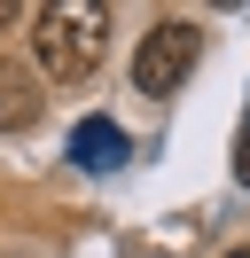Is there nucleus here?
Returning a JSON list of instances; mask_svg holds the SVG:
<instances>
[{"label": "nucleus", "instance_id": "obj_6", "mask_svg": "<svg viewBox=\"0 0 250 258\" xmlns=\"http://www.w3.org/2000/svg\"><path fill=\"white\" fill-rule=\"evenodd\" d=\"M8 24H16V0H0V32H8Z\"/></svg>", "mask_w": 250, "mask_h": 258}, {"label": "nucleus", "instance_id": "obj_1", "mask_svg": "<svg viewBox=\"0 0 250 258\" xmlns=\"http://www.w3.org/2000/svg\"><path fill=\"white\" fill-rule=\"evenodd\" d=\"M109 55V8L102 0H47L31 16V63L55 86H86Z\"/></svg>", "mask_w": 250, "mask_h": 258}, {"label": "nucleus", "instance_id": "obj_5", "mask_svg": "<svg viewBox=\"0 0 250 258\" xmlns=\"http://www.w3.org/2000/svg\"><path fill=\"white\" fill-rule=\"evenodd\" d=\"M234 180H250V133H242V149H234Z\"/></svg>", "mask_w": 250, "mask_h": 258}, {"label": "nucleus", "instance_id": "obj_7", "mask_svg": "<svg viewBox=\"0 0 250 258\" xmlns=\"http://www.w3.org/2000/svg\"><path fill=\"white\" fill-rule=\"evenodd\" d=\"M227 258H250V250H227Z\"/></svg>", "mask_w": 250, "mask_h": 258}, {"label": "nucleus", "instance_id": "obj_4", "mask_svg": "<svg viewBox=\"0 0 250 258\" xmlns=\"http://www.w3.org/2000/svg\"><path fill=\"white\" fill-rule=\"evenodd\" d=\"M71 157L86 164V172H117V164H125V133L109 125V117H78V133H71Z\"/></svg>", "mask_w": 250, "mask_h": 258}, {"label": "nucleus", "instance_id": "obj_2", "mask_svg": "<svg viewBox=\"0 0 250 258\" xmlns=\"http://www.w3.org/2000/svg\"><path fill=\"white\" fill-rule=\"evenodd\" d=\"M196 24L188 16H156L149 32H141V47H133V86L141 94H180L188 86V71H196Z\"/></svg>", "mask_w": 250, "mask_h": 258}, {"label": "nucleus", "instance_id": "obj_3", "mask_svg": "<svg viewBox=\"0 0 250 258\" xmlns=\"http://www.w3.org/2000/svg\"><path fill=\"white\" fill-rule=\"evenodd\" d=\"M39 79H31L24 63H0V133H31L39 125Z\"/></svg>", "mask_w": 250, "mask_h": 258}]
</instances>
